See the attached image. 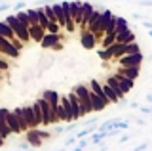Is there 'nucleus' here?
I'll return each mask as SVG.
<instances>
[{
  "label": "nucleus",
  "mask_w": 152,
  "mask_h": 151,
  "mask_svg": "<svg viewBox=\"0 0 152 151\" xmlns=\"http://www.w3.org/2000/svg\"><path fill=\"white\" fill-rule=\"evenodd\" d=\"M127 140H131V134H124V136H120V144H124V141H127Z\"/></svg>",
  "instance_id": "ea45409f"
},
{
  "label": "nucleus",
  "mask_w": 152,
  "mask_h": 151,
  "mask_svg": "<svg viewBox=\"0 0 152 151\" xmlns=\"http://www.w3.org/2000/svg\"><path fill=\"white\" fill-rule=\"evenodd\" d=\"M19 54H21V52H17L13 48V46L10 44V40H6L4 36H0V56H8V58H12V59H17Z\"/></svg>",
  "instance_id": "0eeeda50"
},
{
  "label": "nucleus",
  "mask_w": 152,
  "mask_h": 151,
  "mask_svg": "<svg viewBox=\"0 0 152 151\" xmlns=\"http://www.w3.org/2000/svg\"><path fill=\"white\" fill-rule=\"evenodd\" d=\"M4 141H6V140H4L2 136H0V147H2V145H4Z\"/></svg>",
  "instance_id": "09e8293b"
},
{
  "label": "nucleus",
  "mask_w": 152,
  "mask_h": 151,
  "mask_svg": "<svg viewBox=\"0 0 152 151\" xmlns=\"http://www.w3.org/2000/svg\"><path fill=\"white\" fill-rule=\"evenodd\" d=\"M112 77L116 78V82H118V84H120V88H122V92H124V94H127V92H131V90H133V84H135V81H129V78L122 77V75H118V73H114Z\"/></svg>",
  "instance_id": "dca6fc26"
},
{
  "label": "nucleus",
  "mask_w": 152,
  "mask_h": 151,
  "mask_svg": "<svg viewBox=\"0 0 152 151\" xmlns=\"http://www.w3.org/2000/svg\"><path fill=\"white\" fill-rule=\"evenodd\" d=\"M21 109H23V117H25V121H27L28 130L36 128V126H34V117H32V107L31 105H25V107H21Z\"/></svg>",
  "instance_id": "b1692460"
},
{
  "label": "nucleus",
  "mask_w": 152,
  "mask_h": 151,
  "mask_svg": "<svg viewBox=\"0 0 152 151\" xmlns=\"http://www.w3.org/2000/svg\"><path fill=\"white\" fill-rule=\"evenodd\" d=\"M27 35H28V40H32V42H40L42 38H44L46 31L42 29L40 25H28V27H27Z\"/></svg>",
  "instance_id": "9b49d317"
},
{
  "label": "nucleus",
  "mask_w": 152,
  "mask_h": 151,
  "mask_svg": "<svg viewBox=\"0 0 152 151\" xmlns=\"http://www.w3.org/2000/svg\"><path fill=\"white\" fill-rule=\"evenodd\" d=\"M141 113H146V115H152V105L150 107H139Z\"/></svg>",
  "instance_id": "58836bf2"
},
{
  "label": "nucleus",
  "mask_w": 152,
  "mask_h": 151,
  "mask_svg": "<svg viewBox=\"0 0 152 151\" xmlns=\"http://www.w3.org/2000/svg\"><path fill=\"white\" fill-rule=\"evenodd\" d=\"M93 12H95L93 4H89V2H82V21H80V27H82L84 31H86V27H88L89 19H91Z\"/></svg>",
  "instance_id": "9d476101"
},
{
  "label": "nucleus",
  "mask_w": 152,
  "mask_h": 151,
  "mask_svg": "<svg viewBox=\"0 0 152 151\" xmlns=\"http://www.w3.org/2000/svg\"><path fill=\"white\" fill-rule=\"evenodd\" d=\"M46 33H48V35H59V33H61V27L57 25L55 21H48V25H46Z\"/></svg>",
  "instance_id": "c756f323"
},
{
  "label": "nucleus",
  "mask_w": 152,
  "mask_h": 151,
  "mask_svg": "<svg viewBox=\"0 0 152 151\" xmlns=\"http://www.w3.org/2000/svg\"><path fill=\"white\" fill-rule=\"evenodd\" d=\"M80 42H82V46H84L86 50H93V48H95V44H97V36L91 35V33H88V31H82Z\"/></svg>",
  "instance_id": "ddd939ff"
},
{
  "label": "nucleus",
  "mask_w": 152,
  "mask_h": 151,
  "mask_svg": "<svg viewBox=\"0 0 152 151\" xmlns=\"http://www.w3.org/2000/svg\"><path fill=\"white\" fill-rule=\"evenodd\" d=\"M116 44H131V42H135V33H133L131 29H127L126 33H120V35H116Z\"/></svg>",
  "instance_id": "aec40b11"
},
{
  "label": "nucleus",
  "mask_w": 152,
  "mask_h": 151,
  "mask_svg": "<svg viewBox=\"0 0 152 151\" xmlns=\"http://www.w3.org/2000/svg\"><path fill=\"white\" fill-rule=\"evenodd\" d=\"M114 27H116V16L112 13V16L108 17V19L104 21V23H103V29H101V33H103V35H108V33H114Z\"/></svg>",
  "instance_id": "393cba45"
},
{
  "label": "nucleus",
  "mask_w": 152,
  "mask_h": 151,
  "mask_svg": "<svg viewBox=\"0 0 152 151\" xmlns=\"http://www.w3.org/2000/svg\"><path fill=\"white\" fill-rule=\"evenodd\" d=\"M51 50H63V44H61V42H57V44H55Z\"/></svg>",
  "instance_id": "c03bdc74"
},
{
  "label": "nucleus",
  "mask_w": 152,
  "mask_h": 151,
  "mask_svg": "<svg viewBox=\"0 0 152 151\" xmlns=\"http://www.w3.org/2000/svg\"><path fill=\"white\" fill-rule=\"evenodd\" d=\"M146 101H148L150 105H152V94H146Z\"/></svg>",
  "instance_id": "49530a36"
},
{
  "label": "nucleus",
  "mask_w": 152,
  "mask_h": 151,
  "mask_svg": "<svg viewBox=\"0 0 152 151\" xmlns=\"http://www.w3.org/2000/svg\"><path fill=\"white\" fill-rule=\"evenodd\" d=\"M146 147H148V141H145V144H141V145H137V147H135V149H133V151H145Z\"/></svg>",
  "instance_id": "4c0bfd02"
},
{
  "label": "nucleus",
  "mask_w": 152,
  "mask_h": 151,
  "mask_svg": "<svg viewBox=\"0 0 152 151\" xmlns=\"http://www.w3.org/2000/svg\"><path fill=\"white\" fill-rule=\"evenodd\" d=\"M135 122H137V124H146V121H145V119H139V117L135 119Z\"/></svg>",
  "instance_id": "a18cd8bd"
},
{
  "label": "nucleus",
  "mask_w": 152,
  "mask_h": 151,
  "mask_svg": "<svg viewBox=\"0 0 152 151\" xmlns=\"http://www.w3.org/2000/svg\"><path fill=\"white\" fill-rule=\"evenodd\" d=\"M10 10V4H0V12H6Z\"/></svg>",
  "instance_id": "79ce46f5"
},
{
  "label": "nucleus",
  "mask_w": 152,
  "mask_h": 151,
  "mask_svg": "<svg viewBox=\"0 0 152 151\" xmlns=\"http://www.w3.org/2000/svg\"><path fill=\"white\" fill-rule=\"evenodd\" d=\"M107 84H108V86H110V90L114 92V96H116L118 98V101H124V105H126V103H127V100H126V94H124L122 92V88H120V84H118L116 82V78H114L112 77V75H108V77H107Z\"/></svg>",
  "instance_id": "6e6552de"
},
{
  "label": "nucleus",
  "mask_w": 152,
  "mask_h": 151,
  "mask_svg": "<svg viewBox=\"0 0 152 151\" xmlns=\"http://www.w3.org/2000/svg\"><path fill=\"white\" fill-rule=\"evenodd\" d=\"M19 149L21 151H31V145H28L27 141H21V144H19Z\"/></svg>",
  "instance_id": "e433bc0d"
},
{
  "label": "nucleus",
  "mask_w": 152,
  "mask_h": 151,
  "mask_svg": "<svg viewBox=\"0 0 152 151\" xmlns=\"http://www.w3.org/2000/svg\"><path fill=\"white\" fill-rule=\"evenodd\" d=\"M148 36H150V38H152V31H148Z\"/></svg>",
  "instance_id": "3c124183"
},
{
  "label": "nucleus",
  "mask_w": 152,
  "mask_h": 151,
  "mask_svg": "<svg viewBox=\"0 0 152 151\" xmlns=\"http://www.w3.org/2000/svg\"><path fill=\"white\" fill-rule=\"evenodd\" d=\"M114 40H116V33H108V35H104V36H103V40H101L103 50H104V48H108V46H112V44H114Z\"/></svg>",
  "instance_id": "c85d7f7f"
},
{
  "label": "nucleus",
  "mask_w": 152,
  "mask_h": 151,
  "mask_svg": "<svg viewBox=\"0 0 152 151\" xmlns=\"http://www.w3.org/2000/svg\"><path fill=\"white\" fill-rule=\"evenodd\" d=\"M129 107H131V109H139V103H137V101H131Z\"/></svg>",
  "instance_id": "37998d69"
},
{
  "label": "nucleus",
  "mask_w": 152,
  "mask_h": 151,
  "mask_svg": "<svg viewBox=\"0 0 152 151\" xmlns=\"http://www.w3.org/2000/svg\"><path fill=\"white\" fill-rule=\"evenodd\" d=\"M99 58H101L103 61H110V59H114V58H112V52L108 50V48H104V50H99Z\"/></svg>",
  "instance_id": "2f4dec72"
},
{
  "label": "nucleus",
  "mask_w": 152,
  "mask_h": 151,
  "mask_svg": "<svg viewBox=\"0 0 152 151\" xmlns=\"http://www.w3.org/2000/svg\"><path fill=\"white\" fill-rule=\"evenodd\" d=\"M118 75L129 78V81H135V78H139V75H141V67H120L118 69Z\"/></svg>",
  "instance_id": "2eb2a0df"
},
{
  "label": "nucleus",
  "mask_w": 152,
  "mask_h": 151,
  "mask_svg": "<svg viewBox=\"0 0 152 151\" xmlns=\"http://www.w3.org/2000/svg\"><path fill=\"white\" fill-rule=\"evenodd\" d=\"M8 111H10V109H6V107H2V109H0V136H2L4 140L12 136V132H10L8 124H6V115H8Z\"/></svg>",
  "instance_id": "4468645a"
},
{
  "label": "nucleus",
  "mask_w": 152,
  "mask_h": 151,
  "mask_svg": "<svg viewBox=\"0 0 152 151\" xmlns=\"http://www.w3.org/2000/svg\"><path fill=\"white\" fill-rule=\"evenodd\" d=\"M6 124H8V128L12 134H19L21 132V128H19V122L15 119V115H13L12 111H8V115H6Z\"/></svg>",
  "instance_id": "4be33fe9"
},
{
  "label": "nucleus",
  "mask_w": 152,
  "mask_h": 151,
  "mask_svg": "<svg viewBox=\"0 0 152 151\" xmlns=\"http://www.w3.org/2000/svg\"><path fill=\"white\" fill-rule=\"evenodd\" d=\"M57 151H66V149H65V147H61V149H57Z\"/></svg>",
  "instance_id": "8fccbe9b"
},
{
  "label": "nucleus",
  "mask_w": 152,
  "mask_h": 151,
  "mask_svg": "<svg viewBox=\"0 0 152 151\" xmlns=\"http://www.w3.org/2000/svg\"><path fill=\"white\" fill-rule=\"evenodd\" d=\"M25 8H27V4L23 2V0H19V2L15 4V6H13V10H15V13H17V12H23Z\"/></svg>",
  "instance_id": "72a5a7b5"
},
{
  "label": "nucleus",
  "mask_w": 152,
  "mask_h": 151,
  "mask_svg": "<svg viewBox=\"0 0 152 151\" xmlns=\"http://www.w3.org/2000/svg\"><path fill=\"white\" fill-rule=\"evenodd\" d=\"M139 52H141V46L137 44V42L126 44V56H129V54H139Z\"/></svg>",
  "instance_id": "7c9ffc66"
},
{
  "label": "nucleus",
  "mask_w": 152,
  "mask_h": 151,
  "mask_svg": "<svg viewBox=\"0 0 152 151\" xmlns=\"http://www.w3.org/2000/svg\"><path fill=\"white\" fill-rule=\"evenodd\" d=\"M72 144H76V138H74V136H70V138H66V140H65L63 147H70V145H72Z\"/></svg>",
  "instance_id": "c9c22d12"
},
{
  "label": "nucleus",
  "mask_w": 152,
  "mask_h": 151,
  "mask_svg": "<svg viewBox=\"0 0 152 151\" xmlns=\"http://www.w3.org/2000/svg\"><path fill=\"white\" fill-rule=\"evenodd\" d=\"M69 103H70V109H72V121H80V119H84V111H82V107H80V101H78V98L74 96V92H70L69 96Z\"/></svg>",
  "instance_id": "423d86ee"
},
{
  "label": "nucleus",
  "mask_w": 152,
  "mask_h": 151,
  "mask_svg": "<svg viewBox=\"0 0 152 151\" xmlns=\"http://www.w3.org/2000/svg\"><path fill=\"white\" fill-rule=\"evenodd\" d=\"M70 151H84V149H82V147H78V145H76V147H74V149H70Z\"/></svg>",
  "instance_id": "de8ad7c7"
},
{
  "label": "nucleus",
  "mask_w": 152,
  "mask_h": 151,
  "mask_svg": "<svg viewBox=\"0 0 152 151\" xmlns=\"http://www.w3.org/2000/svg\"><path fill=\"white\" fill-rule=\"evenodd\" d=\"M51 10H53V16H55L57 25H59L61 29H65V10L61 8V4H59V2L51 4Z\"/></svg>",
  "instance_id": "6ab92c4d"
},
{
  "label": "nucleus",
  "mask_w": 152,
  "mask_h": 151,
  "mask_svg": "<svg viewBox=\"0 0 152 151\" xmlns=\"http://www.w3.org/2000/svg\"><path fill=\"white\" fill-rule=\"evenodd\" d=\"M57 42H61V33H59V35H48V33H46L44 38L40 40V46L44 50H48V48H53Z\"/></svg>",
  "instance_id": "a211bd4d"
},
{
  "label": "nucleus",
  "mask_w": 152,
  "mask_h": 151,
  "mask_svg": "<svg viewBox=\"0 0 152 151\" xmlns=\"http://www.w3.org/2000/svg\"><path fill=\"white\" fill-rule=\"evenodd\" d=\"M36 132H38V138H40L42 141H44V140H50L51 136H53L51 132H46V130H38V128H36Z\"/></svg>",
  "instance_id": "473e14b6"
},
{
  "label": "nucleus",
  "mask_w": 152,
  "mask_h": 151,
  "mask_svg": "<svg viewBox=\"0 0 152 151\" xmlns=\"http://www.w3.org/2000/svg\"><path fill=\"white\" fill-rule=\"evenodd\" d=\"M4 21L8 23V27L12 29L13 35H15V38H17V40H21V44H23V46H25L27 42H31V40H28V35H27V27H25V25H21V23L15 19V16H8Z\"/></svg>",
  "instance_id": "f03ea898"
},
{
  "label": "nucleus",
  "mask_w": 152,
  "mask_h": 151,
  "mask_svg": "<svg viewBox=\"0 0 152 151\" xmlns=\"http://www.w3.org/2000/svg\"><path fill=\"white\" fill-rule=\"evenodd\" d=\"M0 36H4L6 40H13V38H15V35L12 33V29L8 27L6 21H0Z\"/></svg>",
  "instance_id": "bb28decb"
},
{
  "label": "nucleus",
  "mask_w": 152,
  "mask_h": 151,
  "mask_svg": "<svg viewBox=\"0 0 152 151\" xmlns=\"http://www.w3.org/2000/svg\"><path fill=\"white\" fill-rule=\"evenodd\" d=\"M72 92H74V96L78 98L80 107H82L84 115H89V113H93L91 103H89V90H88V86H86V84H78V86H74Z\"/></svg>",
  "instance_id": "7ed1b4c3"
},
{
  "label": "nucleus",
  "mask_w": 152,
  "mask_h": 151,
  "mask_svg": "<svg viewBox=\"0 0 152 151\" xmlns=\"http://www.w3.org/2000/svg\"><path fill=\"white\" fill-rule=\"evenodd\" d=\"M36 103H38V107H40V111H42V124H46V126L55 124L57 119H55V113L51 111L50 103H48V101L44 100V98H38Z\"/></svg>",
  "instance_id": "20e7f679"
},
{
  "label": "nucleus",
  "mask_w": 152,
  "mask_h": 151,
  "mask_svg": "<svg viewBox=\"0 0 152 151\" xmlns=\"http://www.w3.org/2000/svg\"><path fill=\"white\" fill-rule=\"evenodd\" d=\"M89 103H91V109H93V113H99V111H103L104 107L108 105V101H107V100H103V98L95 96L93 92H89Z\"/></svg>",
  "instance_id": "f8f14e48"
},
{
  "label": "nucleus",
  "mask_w": 152,
  "mask_h": 151,
  "mask_svg": "<svg viewBox=\"0 0 152 151\" xmlns=\"http://www.w3.org/2000/svg\"><path fill=\"white\" fill-rule=\"evenodd\" d=\"M12 113L15 115V119H17V122H19V128H21V132H27L28 126H27L25 117H23V109H21V107H15V109H12Z\"/></svg>",
  "instance_id": "5701e85b"
},
{
  "label": "nucleus",
  "mask_w": 152,
  "mask_h": 151,
  "mask_svg": "<svg viewBox=\"0 0 152 151\" xmlns=\"http://www.w3.org/2000/svg\"><path fill=\"white\" fill-rule=\"evenodd\" d=\"M31 107H32V117H34V126L38 128V126L42 124V111H40V107H38L36 101H32Z\"/></svg>",
  "instance_id": "cd10ccee"
},
{
  "label": "nucleus",
  "mask_w": 152,
  "mask_h": 151,
  "mask_svg": "<svg viewBox=\"0 0 152 151\" xmlns=\"http://www.w3.org/2000/svg\"><path fill=\"white\" fill-rule=\"evenodd\" d=\"M142 27H145L146 31H152V21H145V23H142Z\"/></svg>",
  "instance_id": "a19ab883"
},
{
  "label": "nucleus",
  "mask_w": 152,
  "mask_h": 151,
  "mask_svg": "<svg viewBox=\"0 0 152 151\" xmlns=\"http://www.w3.org/2000/svg\"><path fill=\"white\" fill-rule=\"evenodd\" d=\"M42 98H44V100H46L48 103H50L51 111L55 113V109L59 107V94H57L55 90H46V92H44V96H42Z\"/></svg>",
  "instance_id": "f3484780"
},
{
  "label": "nucleus",
  "mask_w": 152,
  "mask_h": 151,
  "mask_svg": "<svg viewBox=\"0 0 152 151\" xmlns=\"http://www.w3.org/2000/svg\"><path fill=\"white\" fill-rule=\"evenodd\" d=\"M127 29H129V23H127L126 17H118L116 16V27H114V33L116 35H120V33H126Z\"/></svg>",
  "instance_id": "a878e982"
},
{
  "label": "nucleus",
  "mask_w": 152,
  "mask_h": 151,
  "mask_svg": "<svg viewBox=\"0 0 152 151\" xmlns=\"http://www.w3.org/2000/svg\"><path fill=\"white\" fill-rule=\"evenodd\" d=\"M110 16H112L110 10H95L93 16H91V19H89V23H88V27H86V31L91 33V35H95L99 38V35H103V33H101L103 23L107 21Z\"/></svg>",
  "instance_id": "f257e3e1"
},
{
  "label": "nucleus",
  "mask_w": 152,
  "mask_h": 151,
  "mask_svg": "<svg viewBox=\"0 0 152 151\" xmlns=\"http://www.w3.org/2000/svg\"><path fill=\"white\" fill-rule=\"evenodd\" d=\"M142 61H145V56H142V52H139V54L124 56L118 59V63H120V67H141Z\"/></svg>",
  "instance_id": "39448f33"
},
{
  "label": "nucleus",
  "mask_w": 152,
  "mask_h": 151,
  "mask_svg": "<svg viewBox=\"0 0 152 151\" xmlns=\"http://www.w3.org/2000/svg\"><path fill=\"white\" fill-rule=\"evenodd\" d=\"M8 69H10V63L0 56V73H2V71H8Z\"/></svg>",
  "instance_id": "f704fd0d"
},
{
  "label": "nucleus",
  "mask_w": 152,
  "mask_h": 151,
  "mask_svg": "<svg viewBox=\"0 0 152 151\" xmlns=\"http://www.w3.org/2000/svg\"><path fill=\"white\" fill-rule=\"evenodd\" d=\"M25 141L31 147H40L42 145V140L38 138V132L36 128H31V130H27V136H25Z\"/></svg>",
  "instance_id": "412c9836"
},
{
  "label": "nucleus",
  "mask_w": 152,
  "mask_h": 151,
  "mask_svg": "<svg viewBox=\"0 0 152 151\" xmlns=\"http://www.w3.org/2000/svg\"><path fill=\"white\" fill-rule=\"evenodd\" d=\"M69 13H70V17H72L74 25H80V21H82V2H80V0L69 2Z\"/></svg>",
  "instance_id": "1a4fd4ad"
}]
</instances>
